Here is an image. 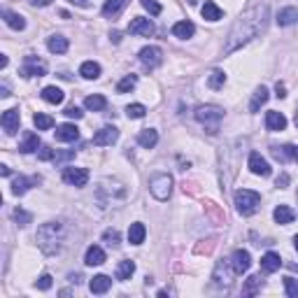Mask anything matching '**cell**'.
<instances>
[{
  "instance_id": "6da1fadb",
  "label": "cell",
  "mask_w": 298,
  "mask_h": 298,
  "mask_svg": "<svg viewBox=\"0 0 298 298\" xmlns=\"http://www.w3.org/2000/svg\"><path fill=\"white\" fill-rule=\"evenodd\" d=\"M266 19H268V5H263V3L242 12V14L236 19L233 28L228 31V37H226V44H224L226 56L233 54V52H238V49H242L247 42L254 40V37L263 31Z\"/></svg>"
},
{
  "instance_id": "7a4b0ae2",
  "label": "cell",
  "mask_w": 298,
  "mask_h": 298,
  "mask_svg": "<svg viewBox=\"0 0 298 298\" xmlns=\"http://www.w3.org/2000/svg\"><path fill=\"white\" fill-rule=\"evenodd\" d=\"M37 247H40L44 254H58L63 247V242H65V226L61 224V221H47V224H42L40 228H37Z\"/></svg>"
},
{
  "instance_id": "3957f363",
  "label": "cell",
  "mask_w": 298,
  "mask_h": 298,
  "mask_svg": "<svg viewBox=\"0 0 298 298\" xmlns=\"http://www.w3.org/2000/svg\"><path fill=\"white\" fill-rule=\"evenodd\" d=\"M194 117H196V121H200L208 128L210 135H217L219 133V124L224 119V110H221L219 105H198Z\"/></svg>"
},
{
  "instance_id": "277c9868",
  "label": "cell",
  "mask_w": 298,
  "mask_h": 298,
  "mask_svg": "<svg viewBox=\"0 0 298 298\" xmlns=\"http://www.w3.org/2000/svg\"><path fill=\"white\" fill-rule=\"evenodd\" d=\"M259 205H261V196H259L257 191H251V189H238V191H236V210H238V215L251 217L259 210Z\"/></svg>"
},
{
  "instance_id": "5b68a950",
  "label": "cell",
  "mask_w": 298,
  "mask_h": 298,
  "mask_svg": "<svg viewBox=\"0 0 298 298\" xmlns=\"http://www.w3.org/2000/svg\"><path fill=\"white\" fill-rule=\"evenodd\" d=\"M149 191L156 200H168L173 194V177L168 173H154L149 177Z\"/></svg>"
},
{
  "instance_id": "8992f818",
  "label": "cell",
  "mask_w": 298,
  "mask_h": 298,
  "mask_svg": "<svg viewBox=\"0 0 298 298\" xmlns=\"http://www.w3.org/2000/svg\"><path fill=\"white\" fill-rule=\"evenodd\" d=\"M233 278H236V270H233V266H231V259H224V261L217 263L215 275H212V280H215L217 287H231Z\"/></svg>"
},
{
  "instance_id": "52a82bcc",
  "label": "cell",
  "mask_w": 298,
  "mask_h": 298,
  "mask_svg": "<svg viewBox=\"0 0 298 298\" xmlns=\"http://www.w3.org/2000/svg\"><path fill=\"white\" fill-rule=\"evenodd\" d=\"M21 75L24 77H44L47 75V63L40 61L37 56H26L24 65H21Z\"/></svg>"
},
{
  "instance_id": "ba28073f",
  "label": "cell",
  "mask_w": 298,
  "mask_h": 298,
  "mask_svg": "<svg viewBox=\"0 0 298 298\" xmlns=\"http://www.w3.org/2000/svg\"><path fill=\"white\" fill-rule=\"evenodd\" d=\"M63 182L70 184V187H86L89 170L86 168H65L63 170Z\"/></svg>"
},
{
  "instance_id": "9c48e42d",
  "label": "cell",
  "mask_w": 298,
  "mask_h": 298,
  "mask_svg": "<svg viewBox=\"0 0 298 298\" xmlns=\"http://www.w3.org/2000/svg\"><path fill=\"white\" fill-rule=\"evenodd\" d=\"M140 63L145 65L147 70L158 68V65L163 63V52H161V47H145V49H140Z\"/></svg>"
},
{
  "instance_id": "30bf717a",
  "label": "cell",
  "mask_w": 298,
  "mask_h": 298,
  "mask_svg": "<svg viewBox=\"0 0 298 298\" xmlns=\"http://www.w3.org/2000/svg\"><path fill=\"white\" fill-rule=\"evenodd\" d=\"M117 140H119V131H117L114 126H103L100 131L94 133V145H98V147L114 145Z\"/></svg>"
},
{
  "instance_id": "8fae6325",
  "label": "cell",
  "mask_w": 298,
  "mask_h": 298,
  "mask_svg": "<svg viewBox=\"0 0 298 298\" xmlns=\"http://www.w3.org/2000/svg\"><path fill=\"white\" fill-rule=\"evenodd\" d=\"M0 124H3V131H5L7 135H14V133L19 131V124H21L19 110H5L3 117H0Z\"/></svg>"
},
{
  "instance_id": "7c38bea8",
  "label": "cell",
  "mask_w": 298,
  "mask_h": 298,
  "mask_svg": "<svg viewBox=\"0 0 298 298\" xmlns=\"http://www.w3.org/2000/svg\"><path fill=\"white\" fill-rule=\"evenodd\" d=\"M231 266H233L236 275L247 272V270H249V266H251L249 251H247V249H236V251H233V257H231Z\"/></svg>"
},
{
  "instance_id": "4fadbf2b",
  "label": "cell",
  "mask_w": 298,
  "mask_h": 298,
  "mask_svg": "<svg viewBox=\"0 0 298 298\" xmlns=\"http://www.w3.org/2000/svg\"><path fill=\"white\" fill-rule=\"evenodd\" d=\"M128 31H131V35L149 37V35H154V24H152L149 19H145V16H135V19L131 21Z\"/></svg>"
},
{
  "instance_id": "5bb4252c",
  "label": "cell",
  "mask_w": 298,
  "mask_h": 298,
  "mask_svg": "<svg viewBox=\"0 0 298 298\" xmlns=\"http://www.w3.org/2000/svg\"><path fill=\"white\" fill-rule=\"evenodd\" d=\"M249 170L254 175H259V177H268V175L272 173L270 166H268V161L259 152H251L249 154Z\"/></svg>"
},
{
  "instance_id": "9a60e30c",
  "label": "cell",
  "mask_w": 298,
  "mask_h": 298,
  "mask_svg": "<svg viewBox=\"0 0 298 298\" xmlns=\"http://www.w3.org/2000/svg\"><path fill=\"white\" fill-rule=\"evenodd\" d=\"M40 182H42V179L37 177V175H35V177H24V175H19V177L12 182V194H14V196H24L28 189L35 187V184H40Z\"/></svg>"
},
{
  "instance_id": "2e32d148",
  "label": "cell",
  "mask_w": 298,
  "mask_h": 298,
  "mask_svg": "<svg viewBox=\"0 0 298 298\" xmlns=\"http://www.w3.org/2000/svg\"><path fill=\"white\" fill-rule=\"evenodd\" d=\"M37 147H40V135L33 133V131L24 133V140H21V145H19V152L21 154H33V152H37Z\"/></svg>"
},
{
  "instance_id": "e0dca14e",
  "label": "cell",
  "mask_w": 298,
  "mask_h": 298,
  "mask_svg": "<svg viewBox=\"0 0 298 298\" xmlns=\"http://www.w3.org/2000/svg\"><path fill=\"white\" fill-rule=\"evenodd\" d=\"M275 21H278V26H296L298 24V7H284V10H280Z\"/></svg>"
},
{
  "instance_id": "ac0fdd59",
  "label": "cell",
  "mask_w": 298,
  "mask_h": 298,
  "mask_svg": "<svg viewBox=\"0 0 298 298\" xmlns=\"http://www.w3.org/2000/svg\"><path fill=\"white\" fill-rule=\"evenodd\" d=\"M79 137V128L75 124H63L56 128V140L58 142H75Z\"/></svg>"
},
{
  "instance_id": "d6986e66",
  "label": "cell",
  "mask_w": 298,
  "mask_h": 298,
  "mask_svg": "<svg viewBox=\"0 0 298 298\" xmlns=\"http://www.w3.org/2000/svg\"><path fill=\"white\" fill-rule=\"evenodd\" d=\"M280 268H282V259H280V254H275V251L263 254V259H261V270L263 272H278Z\"/></svg>"
},
{
  "instance_id": "ffe728a7",
  "label": "cell",
  "mask_w": 298,
  "mask_h": 298,
  "mask_svg": "<svg viewBox=\"0 0 298 298\" xmlns=\"http://www.w3.org/2000/svg\"><path fill=\"white\" fill-rule=\"evenodd\" d=\"M266 126H268V131H284L287 128V117L282 112H268Z\"/></svg>"
},
{
  "instance_id": "44dd1931",
  "label": "cell",
  "mask_w": 298,
  "mask_h": 298,
  "mask_svg": "<svg viewBox=\"0 0 298 298\" xmlns=\"http://www.w3.org/2000/svg\"><path fill=\"white\" fill-rule=\"evenodd\" d=\"M272 217H275V221H278V224H291L293 219H296V212H293L291 208H289V205H278V208H275V212H272Z\"/></svg>"
},
{
  "instance_id": "7402d4cb",
  "label": "cell",
  "mask_w": 298,
  "mask_h": 298,
  "mask_svg": "<svg viewBox=\"0 0 298 298\" xmlns=\"http://www.w3.org/2000/svg\"><path fill=\"white\" fill-rule=\"evenodd\" d=\"M42 100H47L49 105H61L65 100V94L58 86H44L42 89Z\"/></svg>"
},
{
  "instance_id": "603a6c76",
  "label": "cell",
  "mask_w": 298,
  "mask_h": 298,
  "mask_svg": "<svg viewBox=\"0 0 298 298\" xmlns=\"http://www.w3.org/2000/svg\"><path fill=\"white\" fill-rule=\"evenodd\" d=\"M68 47H70L68 37H63V35H52L47 40V49L52 54H65V52H68Z\"/></svg>"
},
{
  "instance_id": "cb8c5ba5",
  "label": "cell",
  "mask_w": 298,
  "mask_h": 298,
  "mask_svg": "<svg viewBox=\"0 0 298 298\" xmlns=\"http://www.w3.org/2000/svg\"><path fill=\"white\" fill-rule=\"evenodd\" d=\"M196 33V26L191 21H177L173 26V35L175 37H182V40H189V37H194Z\"/></svg>"
},
{
  "instance_id": "d4e9b609",
  "label": "cell",
  "mask_w": 298,
  "mask_h": 298,
  "mask_svg": "<svg viewBox=\"0 0 298 298\" xmlns=\"http://www.w3.org/2000/svg\"><path fill=\"white\" fill-rule=\"evenodd\" d=\"M84 263H86V266H100V263H105V251L100 249L98 245H91L89 249H86Z\"/></svg>"
},
{
  "instance_id": "484cf974",
  "label": "cell",
  "mask_w": 298,
  "mask_h": 298,
  "mask_svg": "<svg viewBox=\"0 0 298 298\" xmlns=\"http://www.w3.org/2000/svg\"><path fill=\"white\" fill-rule=\"evenodd\" d=\"M145 236H147L145 224H140V221L131 224V228H128V242H131V245H142V242H145Z\"/></svg>"
},
{
  "instance_id": "4316f807",
  "label": "cell",
  "mask_w": 298,
  "mask_h": 298,
  "mask_svg": "<svg viewBox=\"0 0 298 298\" xmlns=\"http://www.w3.org/2000/svg\"><path fill=\"white\" fill-rule=\"evenodd\" d=\"M110 287H112V280L107 275H96L89 282L91 293H105V291H110Z\"/></svg>"
},
{
  "instance_id": "83f0119b",
  "label": "cell",
  "mask_w": 298,
  "mask_h": 298,
  "mask_svg": "<svg viewBox=\"0 0 298 298\" xmlns=\"http://www.w3.org/2000/svg\"><path fill=\"white\" fill-rule=\"evenodd\" d=\"M3 19H5V24L10 28H14V31H24V28H26V19H24L21 14H16V12H12V10L3 12Z\"/></svg>"
},
{
  "instance_id": "f1b7e54d",
  "label": "cell",
  "mask_w": 298,
  "mask_h": 298,
  "mask_svg": "<svg viewBox=\"0 0 298 298\" xmlns=\"http://www.w3.org/2000/svg\"><path fill=\"white\" fill-rule=\"evenodd\" d=\"M266 103H268V89H266V86H259V89L254 91V96H251L249 112H259Z\"/></svg>"
},
{
  "instance_id": "f546056e",
  "label": "cell",
  "mask_w": 298,
  "mask_h": 298,
  "mask_svg": "<svg viewBox=\"0 0 298 298\" xmlns=\"http://www.w3.org/2000/svg\"><path fill=\"white\" fill-rule=\"evenodd\" d=\"M156 142H158V133L154 131V128H145V131H140V135H137V145L145 147V149H152Z\"/></svg>"
},
{
  "instance_id": "4dcf8cb0",
  "label": "cell",
  "mask_w": 298,
  "mask_h": 298,
  "mask_svg": "<svg viewBox=\"0 0 298 298\" xmlns=\"http://www.w3.org/2000/svg\"><path fill=\"white\" fill-rule=\"evenodd\" d=\"M84 105H86V110H91V112H103L105 107H107V100H105V96L94 94V96H86V98H84Z\"/></svg>"
},
{
  "instance_id": "1f68e13d",
  "label": "cell",
  "mask_w": 298,
  "mask_h": 298,
  "mask_svg": "<svg viewBox=\"0 0 298 298\" xmlns=\"http://www.w3.org/2000/svg\"><path fill=\"white\" fill-rule=\"evenodd\" d=\"M261 289H263L261 275H251V278H247L245 287H242V296H254V293H259Z\"/></svg>"
},
{
  "instance_id": "d6a6232c",
  "label": "cell",
  "mask_w": 298,
  "mask_h": 298,
  "mask_svg": "<svg viewBox=\"0 0 298 298\" xmlns=\"http://www.w3.org/2000/svg\"><path fill=\"white\" fill-rule=\"evenodd\" d=\"M293 152H296V147L293 145H284V147H272L270 149V154L278 161H282V163H287V161H293Z\"/></svg>"
},
{
  "instance_id": "836d02e7",
  "label": "cell",
  "mask_w": 298,
  "mask_h": 298,
  "mask_svg": "<svg viewBox=\"0 0 298 298\" xmlns=\"http://www.w3.org/2000/svg\"><path fill=\"white\" fill-rule=\"evenodd\" d=\"M79 75L84 79H98L100 77V65L96 61H84L82 68H79Z\"/></svg>"
},
{
  "instance_id": "e575fe53",
  "label": "cell",
  "mask_w": 298,
  "mask_h": 298,
  "mask_svg": "<svg viewBox=\"0 0 298 298\" xmlns=\"http://www.w3.org/2000/svg\"><path fill=\"white\" fill-rule=\"evenodd\" d=\"M126 5H128V0H105L103 16H117Z\"/></svg>"
},
{
  "instance_id": "d590c367",
  "label": "cell",
  "mask_w": 298,
  "mask_h": 298,
  "mask_svg": "<svg viewBox=\"0 0 298 298\" xmlns=\"http://www.w3.org/2000/svg\"><path fill=\"white\" fill-rule=\"evenodd\" d=\"M200 12H203V16H205L208 21H219L221 16H224L221 7L217 5V3H212V0H208V3L203 5V10H200Z\"/></svg>"
},
{
  "instance_id": "8d00e7d4",
  "label": "cell",
  "mask_w": 298,
  "mask_h": 298,
  "mask_svg": "<svg viewBox=\"0 0 298 298\" xmlns=\"http://www.w3.org/2000/svg\"><path fill=\"white\" fill-rule=\"evenodd\" d=\"M135 272V263L133 261H121L119 266H117V280H121V282H126V280H131V275Z\"/></svg>"
},
{
  "instance_id": "74e56055",
  "label": "cell",
  "mask_w": 298,
  "mask_h": 298,
  "mask_svg": "<svg viewBox=\"0 0 298 298\" xmlns=\"http://www.w3.org/2000/svg\"><path fill=\"white\" fill-rule=\"evenodd\" d=\"M224 84H226V73L224 70H212V73L208 75V86L210 89H224Z\"/></svg>"
},
{
  "instance_id": "f35d334b",
  "label": "cell",
  "mask_w": 298,
  "mask_h": 298,
  "mask_svg": "<svg viewBox=\"0 0 298 298\" xmlns=\"http://www.w3.org/2000/svg\"><path fill=\"white\" fill-rule=\"evenodd\" d=\"M137 86V75H126L119 84H117V94H128Z\"/></svg>"
},
{
  "instance_id": "ab89813d",
  "label": "cell",
  "mask_w": 298,
  "mask_h": 298,
  "mask_svg": "<svg viewBox=\"0 0 298 298\" xmlns=\"http://www.w3.org/2000/svg\"><path fill=\"white\" fill-rule=\"evenodd\" d=\"M33 124L37 126V131H49L54 126V119L49 114H42V112H37L35 117H33Z\"/></svg>"
},
{
  "instance_id": "60d3db41",
  "label": "cell",
  "mask_w": 298,
  "mask_h": 298,
  "mask_svg": "<svg viewBox=\"0 0 298 298\" xmlns=\"http://www.w3.org/2000/svg\"><path fill=\"white\" fill-rule=\"evenodd\" d=\"M12 217H14V221L21 226V228H24V226H28V224L33 221V215H31V212H26V210H21V208H16L14 212H12Z\"/></svg>"
},
{
  "instance_id": "b9f144b4",
  "label": "cell",
  "mask_w": 298,
  "mask_h": 298,
  "mask_svg": "<svg viewBox=\"0 0 298 298\" xmlns=\"http://www.w3.org/2000/svg\"><path fill=\"white\" fill-rule=\"evenodd\" d=\"M126 114H128V119H142V117L147 114V107L140 103H133L126 107Z\"/></svg>"
},
{
  "instance_id": "7bdbcfd3",
  "label": "cell",
  "mask_w": 298,
  "mask_h": 298,
  "mask_svg": "<svg viewBox=\"0 0 298 298\" xmlns=\"http://www.w3.org/2000/svg\"><path fill=\"white\" fill-rule=\"evenodd\" d=\"M103 240L107 242L110 247H119V240H121V238H119V231H117V228H107L103 233Z\"/></svg>"
},
{
  "instance_id": "ee69618b",
  "label": "cell",
  "mask_w": 298,
  "mask_h": 298,
  "mask_svg": "<svg viewBox=\"0 0 298 298\" xmlns=\"http://www.w3.org/2000/svg\"><path fill=\"white\" fill-rule=\"evenodd\" d=\"M284 291H287L289 298H298V280L284 278Z\"/></svg>"
},
{
  "instance_id": "f6af8a7d",
  "label": "cell",
  "mask_w": 298,
  "mask_h": 298,
  "mask_svg": "<svg viewBox=\"0 0 298 298\" xmlns=\"http://www.w3.org/2000/svg\"><path fill=\"white\" fill-rule=\"evenodd\" d=\"M140 5L145 7V10L149 12L152 16H158V14H161V5H158L156 0H140Z\"/></svg>"
},
{
  "instance_id": "bcb514c9",
  "label": "cell",
  "mask_w": 298,
  "mask_h": 298,
  "mask_svg": "<svg viewBox=\"0 0 298 298\" xmlns=\"http://www.w3.org/2000/svg\"><path fill=\"white\" fill-rule=\"evenodd\" d=\"M52 284H54L52 275H49V272H44V275H40V280L35 282V287L40 289V291H47V289H52Z\"/></svg>"
},
{
  "instance_id": "7dc6e473",
  "label": "cell",
  "mask_w": 298,
  "mask_h": 298,
  "mask_svg": "<svg viewBox=\"0 0 298 298\" xmlns=\"http://www.w3.org/2000/svg\"><path fill=\"white\" fill-rule=\"evenodd\" d=\"M54 156H56V149H52V147H47V145L40 147V154H37L40 161H54Z\"/></svg>"
},
{
  "instance_id": "c3c4849f",
  "label": "cell",
  "mask_w": 298,
  "mask_h": 298,
  "mask_svg": "<svg viewBox=\"0 0 298 298\" xmlns=\"http://www.w3.org/2000/svg\"><path fill=\"white\" fill-rule=\"evenodd\" d=\"M70 158H75V149H63V152H56L54 163H65V161H70Z\"/></svg>"
},
{
  "instance_id": "681fc988",
  "label": "cell",
  "mask_w": 298,
  "mask_h": 298,
  "mask_svg": "<svg viewBox=\"0 0 298 298\" xmlns=\"http://www.w3.org/2000/svg\"><path fill=\"white\" fill-rule=\"evenodd\" d=\"M63 114L68 117V119H82V117H84V112L79 110L77 105H68V107H65V112H63Z\"/></svg>"
},
{
  "instance_id": "f907efd6",
  "label": "cell",
  "mask_w": 298,
  "mask_h": 298,
  "mask_svg": "<svg viewBox=\"0 0 298 298\" xmlns=\"http://www.w3.org/2000/svg\"><path fill=\"white\" fill-rule=\"evenodd\" d=\"M275 96H278V98H287V86H284L282 82L275 84Z\"/></svg>"
},
{
  "instance_id": "816d5d0a",
  "label": "cell",
  "mask_w": 298,
  "mask_h": 298,
  "mask_svg": "<svg viewBox=\"0 0 298 298\" xmlns=\"http://www.w3.org/2000/svg\"><path fill=\"white\" fill-rule=\"evenodd\" d=\"M287 184H289V175L282 173V175L278 177V187H280V189H287Z\"/></svg>"
},
{
  "instance_id": "f5cc1de1",
  "label": "cell",
  "mask_w": 298,
  "mask_h": 298,
  "mask_svg": "<svg viewBox=\"0 0 298 298\" xmlns=\"http://www.w3.org/2000/svg\"><path fill=\"white\" fill-rule=\"evenodd\" d=\"M33 7H47V5H52V0H28Z\"/></svg>"
},
{
  "instance_id": "db71d44e",
  "label": "cell",
  "mask_w": 298,
  "mask_h": 298,
  "mask_svg": "<svg viewBox=\"0 0 298 298\" xmlns=\"http://www.w3.org/2000/svg\"><path fill=\"white\" fill-rule=\"evenodd\" d=\"M70 282H73V284H79V282H82V275H79V272H73V275H70Z\"/></svg>"
},
{
  "instance_id": "11a10c76",
  "label": "cell",
  "mask_w": 298,
  "mask_h": 298,
  "mask_svg": "<svg viewBox=\"0 0 298 298\" xmlns=\"http://www.w3.org/2000/svg\"><path fill=\"white\" fill-rule=\"evenodd\" d=\"M0 175H3V177H10V175H12V170H10V168H7V166H0Z\"/></svg>"
},
{
  "instance_id": "9f6ffc18",
  "label": "cell",
  "mask_w": 298,
  "mask_h": 298,
  "mask_svg": "<svg viewBox=\"0 0 298 298\" xmlns=\"http://www.w3.org/2000/svg\"><path fill=\"white\" fill-rule=\"evenodd\" d=\"M0 96H3V98H7V96H10V89H7V84H3V86H0Z\"/></svg>"
},
{
  "instance_id": "6f0895ef",
  "label": "cell",
  "mask_w": 298,
  "mask_h": 298,
  "mask_svg": "<svg viewBox=\"0 0 298 298\" xmlns=\"http://www.w3.org/2000/svg\"><path fill=\"white\" fill-rule=\"evenodd\" d=\"M70 3H75L79 7H89V0H70Z\"/></svg>"
},
{
  "instance_id": "680465c9",
  "label": "cell",
  "mask_w": 298,
  "mask_h": 298,
  "mask_svg": "<svg viewBox=\"0 0 298 298\" xmlns=\"http://www.w3.org/2000/svg\"><path fill=\"white\" fill-rule=\"evenodd\" d=\"M293 247H296V251H298V236L293 238Z\"/></svg>"
},
{
  "instance_id": "91938a15",
  "label": "cell",
  "mask_w": 298,
  "mask_h": 298,
  "mask_svg": "<svg viewBox=\"0 0 298 298\" xmlns=\"http://www.w3.org/2000/svg\"><path fill=\"white\" fill-rule=\"evenodd\" d=\"M293 161H298V147H296V152H293Z\"/></svg>"
},
{
  "instance_id": "94428289",
  "label": "cell",
  "mask_w": 298,
  "mask_h": 298,
  "mask_svg": "<svg viewBox=\"0 0 298 298\" xmlns=\"http://www.w3.org/2000/svg\"><path fill=\"white\" fill-rule=\"evenodd\" d=\"M293 121H296V128H298V110H296V117H293Z\"/></svg>"
},
{
  "instance_id": "6125c7cd",
  "label": "cell",
  "mask_w": 298,
  "mask_h": 298,
  "mask_svg": "<svg viewBox=\"0 0 298 298\" xmlns=\"http://www.w3.org/2000/svg\"><path fill=\"white\" fill-rule=\"evenodd\" d=\"M291 268H293V270H298V266H291Z\"/></svg>"
}]
</instances>
